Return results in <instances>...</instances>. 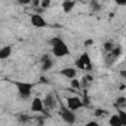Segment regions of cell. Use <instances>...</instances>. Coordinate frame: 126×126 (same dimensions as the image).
<instances>
[{
    "mask_svg": "<svg viewBox=\"0 0 126 126\" xmlns=\"http://www.w3.org/2000/svg\"><path fill=\"white\" fill-rule=\"evenodd\" d=\"M126 102V97L124 96H119L117 99H116V105H121V104H124Z\"/></svg>",
    "mask_w": 126,
    "mask_h": 126,
    "instance_id": "21",
    "label": "cell"
},
{
    "mask_svg": "<svg viewBox=\"0 0 126 126\" xmlns=\"http://www.w3.org/2000/svg\"><path fill=\"white\" fill-rule=\"evenodd\" d=\"M90 8L92 9V11H93V12H97V11H99V10H100L101 6H100V4H99L97 1L93 0V1H91V2H90Z\"/></svg>",
    "mask_w": 126,
    "mask_h": 126,
    "instance_id": "14",
    "label": "cell"
},
{
    "mask_svg": "<svg viewBox=\"0 0 126 126\" xmlns=\"http://www.w3.org/2000/svg\"><path fill=\"white\" fill-rule=\"evenodd\" d=\"M103 113H104V110H103V109L97 108V109H95V110H94V116H96V117H99V116H101Z\"/></svg>",
    "mask_w": 126,
    "mask_h": 126,
    "instance_id": "23",
    "label": "cell"
},
{
    "mask_svg": "<svg viewBox=\"0 0 126 126\" xmlns=\"http://www.w3.org/2000/svg\"><path fill=\"white\" fill-rule=\"evenodd\" d=\"M76 2L75 1H71V0H66L62 2V9L64 11V13H70L73 8L75 7Z\"/></svg>",
    "mask_w": 126,
    "mask_h": 126,
    "instance_id": "10",
    "label": "cell"
},
{
    "mask_svg": "<svg viewBox=\"0 0 126 126\" xmlns=\"http://www.w3.org/2000/svg\"><path fill=\"white\" fill-rule=\"evenodd\" d=\"M12 53V47L10 45H6L4 47H2L0 49V59L4 60L6 58H8Z\"/></svg>",
    "mask_w": 126,
    "mask_h": 126,
    "instance_id": "11",
    "label": "cell"
},
{
    "mask_svg": "<svg viewBox=\"0 0 126 126\" xmlns=\"http://www.w3.org/2000/svg\"><path fill=\"white\" fill-rule=\"evenodd\" d=\"M85 77H86V79L88 80V82H89V83H91V82H93V81H94V78H93V76H92V75H86Z\"/></svg>",
    "mask_w": 126,
    "mask_h": 126,
    "instance_id": "26",
    "label": "cell"
},
{
    "mask_svg": "<svg viewBox=\"0 0 126 126\" xmlns=\"http://www.w3.org/2000/svg\"><path fill=\"white\" fill-rule=\"evenodd\" d=\"M108 124L110 126H122V123H121V121H120V119H119L117 114L111 115V117L108 120Z\"/></svg>",
    "mask_w": 126,
    "mask_h": 126,
    "instance_id": "12",
    "label": "cell"
},
{
    "mask_svg": "<svg viewBox=\"0 0 126 126\" xmlns=\"http://www.w3.org/2000/svg\"><path fill=\"white\" fill-rule=\"evenodd\" d=\"M52 53L56 57H64L70 54V50L68 45L61 39L59 42H57L55 45L52 46Z\"/></svg>",
    "mask_w": 126,
    "mask_h": 126,
    "instance_id": "2",
    "label": "cell"
},
{
    "mask_svg": "<svg viewBox=\"0 0 126 126\" xmlns=\"http://www.w3.org/2000/svg\"><path fill=\"white\" fill-rule=\"evenodd\" d=\"M93 42H94V41H93V39H88V40L85 42V45H87V46H88V45H90V44H93Z\"/></svg>",
    "mask_w": 126,
    "mask_h": 126,
    "instance_id": "27",
    "label": "cell"
},
{
    "mask_svg": "<svg viewBox=\"0 0 126 126\" xmlns=\"http://www.w3.org/2000/svg\"><path fill=\"white\" fill-rule=\"evenodd\" d=\"M121 123H122V126H126V111H123L121 109H118V113H117Z\"/></svg>",
    "mask_w": 126,
    "mask_h": 126,
    "instance_id": "15",
    "label": "cell"
},
{
    "mask_svg": "<svg viewBox=\"0 0 126 126\" xmlns=\"http://www.w3.org/2000/svg\"><path fill=\"white\" fill-rule=\"evenodd\" d=\"M82 101H83V103H84V106H85V105H89V104H90V99H89V97H88V95H87V94H86V91H85L84 98L82 99Z\"/></svg>",
    "mask_w": 126,
    "mask_h": 126,
    "instance_id": "22",
    "label": "cell"
},
{
    "mask_svg": "<svg viewBox=\"0 0 126 126\" xmlns=\"http://www.w3.org/2000/svg\"><path fill=\"white\" fill-rule=\"evenodd\" d=\"M61 118L68 124H74L76 121V115L75 113L70 110L69 108H62L61 111L59 112Z\"/></svg>",
    "mask_w": 126,
    "mask_h": 126,
    "instance_id": "4",
    "label": "cell"
},
{
    "mask_svg": "<svg viewBox=\"0 0 126 126\" xmlns=\"http://www.w3.org/2000/svg\"><path fill=\"white\" fill-rule=\"evenodd\" d=\"M44 108L43 105V101L41 98L39 97H34L32 101V105H31V110L32 112H40L42 111Z\"/></svg>",
    "mask_w": 126,
    "mask_h": 126,
    "instance_id": "7",
    "label": "cell"
},
{
    "mask_svg": "<svg viewBox=\"0 0 126 126\" xmlns=\"http://www.w3.org/2000/svg\"><path fill=\"white\" fill-rule=\"evenodd\" d=\"M124 89H125V86H124V85H122V86H121V88H120V90H124Z\"/></svg>",
    "mask_w": 126,
    "mask_h": 126,
    "instance_id": "30",
    "label": "cell"
},
{
    "mask_svg": "<svg viewBox=\"0 0 126 126\" xmlns=\"http://www.w3.org/2000/svg\"><path fill=\"white\" fill-rule=\"evenodd\" d=\"M62 76H64V77H66V78H68V79H75V77H76V75H77V71H76V69L75 68H73V67H66V68H63V69H61L60 70V72H59Z\"/></svg>",
    "mask_w": 126,
    "mask_h": 126,
    "instance_id": "8",
    "label": "cell"
},
{
    "mask_svg": "<svg viewBox=\"0 0 126 126\" xmlns=\"http://www.w3.org/2000/svg\"><path fill=\"white\" fill-rule=\"evenodd\" d=\"M19 120L22 121V122H26V121L29 120V116H28V115H21V116L19 117Z\"/></svg>",
    "mask_w": 126,
    "mask_h": 126,
    "instance_id": "24",
    "label": "cell"
},
{
    "mask_svg": "<svg viewBox=\"0 0 126 126\" xmlns=\"http://www.w3.org/2000/svg\"><path fill=\"white\" fill-rule=\"evenodd\" d=\"M31 23L35 28H44L47 25L45 20L42 18V16L38 15V14H33L31 17Z\"/></svg>",
    "mask_w": 126,
    "mask_h": 126,
    "instance_id": "6",
    "label": "cell"
},
{
    "mask_svg": "<svg viewBox=\"0 0 126 126\" xmlns=\"http://www.w3.org/2000/svg\"><path fill=\"white\" fill-rule=\"evenodd\" d=\"M53 66V61L50 58H47L45 60H42V65H41V70L42 71H47L51 69Z\"/></svg>",
    "mask_w": 126,
    "mask_h": 126,
    "instance_id": "13",
    "label": "cell"
},
{
    "mask_svg": "<svg viewBox=\"0 0 126 126\" xmlns=\"http://www.w3.org/2000/svg\"><path fill=\"white\" fill-rule=\"evenodd\" d=\"M42 101H43L44 107H46V108H48V109H51V108H53V107L56 105V100H55L54 96H53L51 94H48L44 97V99H43Z\"/></svg>",
    "mask_w": 126,
    "mask_h": 126,
    "instance_id": "9",
    "label": "cell"
},
{
    "mask_svg": "<svg viewBox=\"0 0 126 126\" xmlns=\"http://www.w3.org/2000/svg\"><path fill=\"white\" fill-rule=\"evenodd\" d=\"M84 106V103L82 101L81 98H79L78 96H70L67 98V108H69L70 110H77L81 107Z\"/></svg>",
    "mask_w": 126,
    "mask_h": 126,
    "instance_id": "5",
    "label": "cell"
},
{
    "mask_svg": "<svg viewBox=\"0 0 126 126\" xmlns=\"http://www.w3.org/2000/svg\"><path fill=\"white\" fill-rule=\"evenodd\" d=\"M39 80H40V82H41V83H48V81H47L44 77H42V76L40 77V79H39Z\"/></svg>",
    "mask_w": 126,
    "mask_h": 126,
    "instance_id": "28",
    "label": "cell"
},
{
    "mask_svg": "<svg viewBox=\"0 0 126 126\" xmlns=\"http://www.w3.org/2000/svg\"><path fill=\"white\" fill-rule=\"evenodd\" d=\"M113 48H114V45H113V43H112L110 40L104 42V44H103V49H104L106 52L110 53V52L113 50Z\"/></svg>",
    "mask_w": 126,
    "mask_h": 126,
    "instance_id": "16",
    "label": "cell"
},
{
    "mask_svg": "<svg viewBox=\"0 0 126 126\" xmlns=\"http://www.w3.org/2000/svg\"><path fill=\"white\" fill-rule=\"evenodd\" d=\"M60 40H61V38H60V37H58V36H55V37H52L51 39H49L48 43H49L51 46H53V45H55L57 42H59Z\"/></svg>",
    "mask_w": 126,
    "mask_h": 126,
    "instance_id": "19",
    "label": "cell"
},
{
    "mask_svg": "<svg viewBox=\"0 0 126 126\" xmlns=\"http://www.w3.org/2000/svg\"><path fill=\"white\" fill-rule=\"evenodd\" d=\"M49 6H50V0H42L40 2V8H42V9L48 8Z\"/></svg>",
    "mask_w": 126,
    "mask_h": 126,
    "instance_id": "20",
    "label": "cell"
},
{
    "mask_svg": "<svg viewBox=\"0 0 126 126\" xmlns=\"http://www.w3.org/2000/svg\"><path fill=\"white\" fill-rule=\"evenodd\" d=\"M70 85H71V88L73 89H76V90L81 89V82H79L78 79H72L70 82Z\"/></svg>",
    "mask_w": 126,
    "mask_h": 126,
    "instance_id": "17",
    "label": "cell"
},
{
    "mask_svg": "<svg viewBox=\"0 0 126 126\" xmlns=\"http://www.w3.org/2000/svg\"><path fill=\"white\" fill-rule=\"evenodd\" d=\"M85 126H99V125H98V123L95 122V121H90V122H88Z\"/></svg>",
    "mask_w": 126,
    "mask_h": 126,
    "instance_id": "25",
    "label": "cell"
},
{
    "mask_svg": "<svg viewBox=\"0 0 126 126\" xmlns=\"http://www.w3.org/2000/svg\"><path fill=\"white\" fill-rule=\"evenodd\" d=\"M110 54L113 56V57H115V58H117L120 54H121V48L119 47V46H117V47H114L113 48V50L110 52Z\"/></svg>",
    "mask_w": 126,
    "mask_h": 126,
    "instance_id": "18",
    "label": "cell"
},
{
    "mask_svg": "<svg viewBox=\"0 0 126 126\" xmlns=\"http://www.w3.org/2000/svg\"><path fill=\"white\" fill-rule=\"evenodd\" d=\"M14 84L16 85L21 97L28 98L31 95L32 90V84L26 83V82H14Z\"/></svg>",
    "mask_w": 126,
    "mask_h": 126,
    "instance_id": "3",
    "label": "cell"
},
{
    "mask_svg": "<svg viewBox=\"0 0 126 126\" xmlns=\"http://www.w3.org/2000/svg\"><path fill=\"white\" fill-rule=\"evenodd\" d=\"M118 5H126V1H124V2H120V1H117L116 2Z\"/></svg>",
    "mask_w": 126,
    "mask_h": 126,
    "instance_id": "29",
    "label": "cell"
},
{
    "mask_svg": "<svg viewBox=\"0 0 126 126\" xmlns=\"http://www.w3.org/2000/svg\"><path fill=\"white\" fill-rule=\"evenodd\" d=\"M75 64H76V66H77L79 69H82V70L90 71V70H92V68H93L91 57H90L89 53H87V52H84V53L76 60Z\"/></svg>",
    "mask_w": 126,
    "mask_h": 126,
    "instance_id": "1",
    "label": "cell"
}]
</instances>
